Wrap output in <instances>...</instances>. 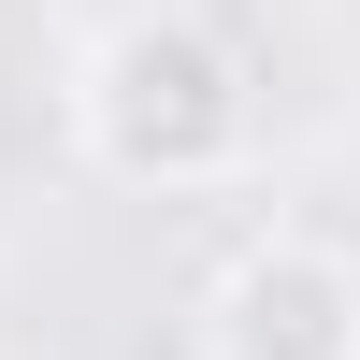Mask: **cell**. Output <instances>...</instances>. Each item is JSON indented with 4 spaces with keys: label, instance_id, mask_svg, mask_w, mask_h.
Returning <instances> with one entry per match:
<instances>
[{
    "label": "cell",
    "instance_id": "obj_2",
    "mask_svg": "<svg viewBox=\"0 0 360 360\" xmlns=\"http://www.w3.org/2000/svg\"><path fill=\"white\" fill-rule=\"evenodd\" d=\"M202 360H360V259L332 231H245L188 303Z\"/></svg>",
    "mask_w": 360,
    "mask_h": 360
},
{
    "label": "cell",
    "instance_id": "obj_1",
    "mask_svg": "<svg viewBox=\"0 0 360 360\" xmlns=\"http://www.w3.org/2000/svg\"><path fill=\"white\" fill-rule=\"evenodd\" d=\"M58 130H72L86 173L173 202V188L245 173L259 86H245V58H231L217 15H188V0H130V15H101V29L72 44V72H58Z\"/></svg>",
    "mask_w": 360,
    "mask_h": 360
}]
</instances>
